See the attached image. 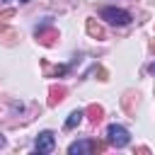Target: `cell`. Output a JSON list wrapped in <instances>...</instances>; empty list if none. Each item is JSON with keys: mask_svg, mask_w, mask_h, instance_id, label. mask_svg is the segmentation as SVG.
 Masks as SVG:
<instances>
[{"mask_svg": "<svg viewBox=\"0 0 155 155\" xmlns=\"http://www.w3.org/2000/svg\"><path fill=\"white\" fill-rule=\"evenodd\" d=\"M36 153H53V148H56V138H53V133L51 131H41L39 136H36Z\"/></svg>", "mask_w": 155, "mask_h": 155, "instance_id": "4", "label": "cell"}, {"mask_svg": "<svg viewBox=\"0 0 155 155\" xmlns=\"http://www.w3.org/2000/svg\"><path fill=\"white\" fill-rule=\"evenodd\" d=\"M148 70H150V73L155 75V63H150V68H148Z\"/></svg>", "mask_w": 155, "mask_h": 155, "instance_id": "14", "label": "cell"}, {"mask_svg": "<svg viewBox=\"0 0 155 155\" xmlns=\"http://www.w3.org/2000/svg\"><path fill=\"white\" fill-rule=\"evenodd\" d=\"M70 155H80V153H94V140H78L68 145Z\"/></svg>", "mask_w": 155, "mask_h": 155, "instance_id": "6", "label": "cell"}, {"mask_svg": "<svg viewBox=\"0 0 155 155\" xmlns=\"http://www.w3.org/2000/svg\"><path fill=\"white\" fill-rule=\"evenodd\" d=\"M63 99H65V87L63 85H51V90H48V107H56Z\"/></svg>", "mask_w": 155, "mask_h": 155, "instance_id": "7", "label": "cell"}, {"mask_svg": "<svg viewBox=\"0 0 155 155\" xmlns=\"http://www.w3.org/2000/svg\"><path fill=\"white\" fill-rule=\"evenodd\" d=\"M0 39H2V44H7V46H15V44H17V39H19V34H17V31H12V29H5V27H0Z\"/></svg>", "mask_w": 155, "mask_h": 155, "instance_id": "11", "label": "cell"}, {"mask_svg": "<svg viewBox=\"0 0 155 155\" xmlns=\"http://www.w3.org/2000/svg\"><path fill=\"white\" fill-rule=\"evenodd\" d=\"M56 39H58V29H53V27H48V24L36 27V41H39L41 46H53Z\"/></svg>", "mask_w": 155, "mask_h": 155, "instance_id": "3", "label": "cell"}, {"mask_svg": "<svg viewBox=\"0 0 155 155\" xmlns=\"http://www.w3.org/2000/svg\"><path fill=\"white\" fill-rule=\"evenodd\" d=\"M12 17H15V10H12V7H10V10H2V12H0V27H5Z\"/></svg>", "mask_w": 155, "mask_h": 155, "instance_id": "12", "label": "cell"}, {"mask_svg": "<svg viewBox=\"0 0 155 155\" xmlns=\"http://www.w3.org/2000/svg\"><path fill=\"white\" fill-rule=\"evenodd\" d=\"M150 48H153V51H155V39H153V41H150Z\"/></svg>", "mask_w": 155, "mask_h": 155, "instance_id": "15", "label": "cell"}, {"mask_svg": "<svg viewBox=\"0 0 155 155\" xmlns=\"http://www.w3.org/2000/svg\"><path fill=\"white\" fill-rule=\"evenodd\" d=\"M82 116H85V111H80V109L70 111V116L65 119V131H73L75 126H80V124H82Z\"/></svg>", "mask_w": 155, "mask_h": 155, "instance_id": "9", "label": "cell"}, {"mask_svg": "<svg viewBox=\"0 0 155 155\" xmlns=\"http://www.w3.org/2000/svg\"><path fill=\"white\" fill-rule=\"evenodd\" d=\"M99 17L107 19V22H111V24H116V27H126L131 22V15L126 10H119V7H102Z\"/></svg>", "mask_w": 155, "mask_h": 155, "instance_id": "2", "label": "cell"}, {"mask_svg": "<svg viewBox=\"0 0 155 155\" xmlns=\"http://www.w3.org/2000/svg\"><path fill=\"white\" fill-rule=\"evenodd\" d=\"M128 140H131V136H128V131H126L124 126L109 124V128H107V143H109V145L124 148V145H128Z\"/></svg>", "mask_w": 155, "mask_h": 155, "instance_id": "1", "label": "cell"}, {"mask_svg": "<svg viewBox=\"0 0 155 155\" xmlns=\"http://www.w3.org/2000/svg\"><path fill=\"white\" fill-rule=\"evenodd\" d=\"M94 73L99 75V80H107V70L104 68H94Z\"/></svg>", "mask_w": 155, "mask_h": 155, "instance_id": "13", "label": "cell"}, {"mask_svg": "<svg viewBox=\"0 0 155 155\" xmlns=\"http://www.w3.org/2000/svg\"><path fill=\"white\" fill-rule=\"evenodd\" d=\"M85 114H87V119H90L92 124H99V121L104 119V109H102L99 104H90V107L85 109Z\"/></svg>", "mask_w": 155, "mask_h": 155, "instance_id": "8", "label": "cell"}, {"mask_svg": "<svg viewBox=\"0 0 155 155\" xmlns=\"http://www.w3.org/2000/svg\"><path fill=\"white\" fill-rule=\"evenodd\" d=\"M85 29H87V34H90L92 39H97V41H104V39H107V31L102 29V24H97V19H87V22H85Z\"/></svg>", "mask_w": 155, "mask_h": 155, "instance_id": "5", "label": "cell"}, {"mask_svg": "<svg viewBox=\"0 0 155 155\" xmlns=\"http://www.w3.org/2000/svg\"><path fill=\"white\" fill-rule=\"evenodd\" d=\"M41 65H44V70H46L48 78H51V75H65V73H68V65H51L48 61H41Z\"/></svg>", "mask_w": 155, "mask_h": 155, "instance_id": "10", "label": "cell"}, {"mask_svg": "<svg viewBox=\"0 0 155 155\" xmlns=\"http://www.w3.org/2000/svg\"><path fill=\"white\" fill-rule=\"evenodd\" d=\"M19 2H29V0H19Z\"/></svg>", "mask_w": 155, "mask_h": 155, "instance_id": "16", "label": "cell"}]
</instances>
